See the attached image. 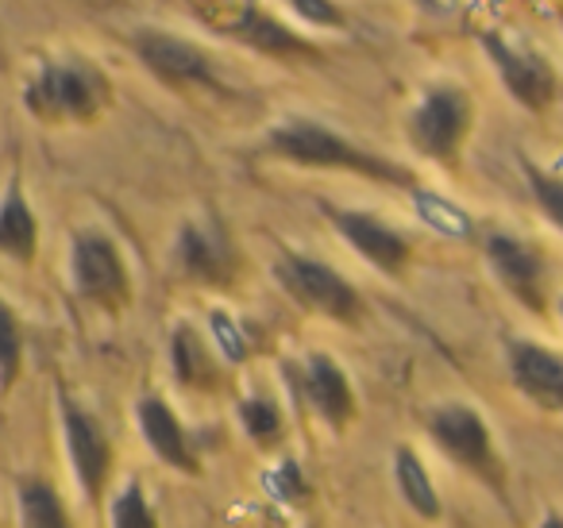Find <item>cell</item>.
<instances>
[{"label":"cell","instance_id":"obj_13","mask_svg":"<svg viewBox=\"0 0 563 528\" xmlns=\"http://www.w3.org/2000/svg\"><path fill=\"white\" fill-rule=\"evenodd\" d=\"M63 428H66V448H70V463L78 471L81 490L89 494V502L104 494V482H109L112 466V448L104 428L97 425L89 413H81L74 402H63Z\"/></svg>","mask_w":563,"mask_h":528},{"label":"cell","instance_id":"obj_14","mask_svg":"<svg viewBox=\"0 0 563 528\" xmlns=\"http://www.w3.org/2000/svg\"><path fill=\"white\" fill-rule=\"evenodd\" d=\"M135 420H140L143 440H147V448L158 455V463L174 466L178 474H201V459H197L178 413H174L163 397H143V402L135 405Z\"/></svg>","mask_w":563,"mask_h":528},{"label":"cell","instance_id":"obj_5","mask_svg":"<svg viewBox=\"0 0 563 528\" xmlns=\"http://www.w3.org/2000/svg\"><path fill=\"white\" fill-rule=\"evenodd\" d=\"M471 97L460 86H432L409 112V140L432 163H455L471 132Z\"/></svg>","mask_w":563,"mask_h":528},{"label":"cell","instance_id":"obj_10","mask_svg":"<svg viewBox=\"0 0 563 528\" xmlns=\"http://www.w3.org/2000/svg\"><path fill=\"white\" fill-rule=\"evenodd\" d=\"M486 263H490L494 278L517 297L529 312H544L548 309V294H544V258L532 243L517 240V235L494 232L486 240Z\"/></svg>","mask_w":563,"mask_h":528},{"label":"cell","instance_id":"obj_11","mask_svg":"<svg viewBox=\"0 0 563 528\" xmlns=\"http://www.w3.org/2000/svg\"><path fill=\"white\" fill-rule=\"evenodd\" d=\"M135 55L155 78L170 81V86H217L212 63L197 43L181 40V35L166 32H140L135 35Z\"/></svg>","mask_w":563,"mask_h":528},{"label":"cell","instance_id":"obj_6","mask_svg":"<svg viewBox=\"0 0 563 528\" xmlns=\"http://www.w3.org/2000/svg\"><path fill=\"white\" fill-rule=\"evenodd\" d=\"M282 371H286V382H294L301 402H306L332 432H344L355 420L360 402H355V389H352V382H347L344 366L332 355L313 351V355H306L301 363H286Z\"/></svg>","mask_w":563,"mask_h":528},{"label":"cell","instance_id":"obj_28","mask_svg":"<svg viewBox=\"0 0 563 528\" xmlns=\"http://www.w3.org/2000/svg\"><path fill=\"white\" fill-rule=\"evenodd\" d=\"M540 528H563V517L560 513H548V517L540 520Z\"/></svg>","mask_w":563,"mask_h":528},{"label":"cell","instance_id":"obj_15","mask_svg":"<svg viewBox=\"0 0 563 528\" xmlns=\"http://www.w3.org/2000/svg\"><path fill=\"white\" fill-rule=\"evenodd\" d=\"M178 263L194 282L224 286L232 278V243L220 228L186 224L178 235Z\"/></svg>","mask_w":563,"mask_h":528},{"label":"cell","instance_id":"obj_20","mask_svg":"<svg viewBox=\"0 0 563 528\" xmlns=\"http://www.w3.org/2000/svg\"><path fill=\"white\" fill-rule=\"evenodd\" d=\"M20 525L24 528H74L63 497L55 494L51 482H24L20 486Z\"/></svg>","mask_w":563,"mask_h":528},{"label":"cell","instance_id":"obj_25","mask_svg":"<svg viewBox=\"0 0 563 528\" xmlns=\"http://www.w3.org/2000/svg\"><path fill=\"white\" fill-rule=\"evenodd\" d=\"M212 332H217V343H220V351L228 355V363H243V359H247V340L240 336V328H235L232 317H224V312H212Z\"/></svg>","mask_w":563,"mask_h":528},{"label":"cell","instance_id":"obj_12","mask_svg":"<svg viewBox=\"0 0 563 528\" xmlns=\"http://www.w3.org/2000/svg\"><path fill=\"white\" fill-rule=\"evenodd\" d=\"M509 378L537 409L563 413V355L544 343H509Z\"/></svg>","mask_w":563,"mask_h":528},{"label":"cell","instance_id":"obj_29","mask_svg":"<svg viewBox=\"0 0 563 528\" xmlns=\"http://www.w3.org/2000/svg\"><path fill=\"white\" fill-rule=\"evenodd\" d=\"M266 528H282V525H278V520H266Z\"/></svg>","mask_w":563,"mask_h":528},{"label":"cell","instance_id":"obj_21","mask_svg":"<svg viewBox=\"0 0 563 528\" xmlns=\"http://www.w3.org/2000/svg\"><path fill=\"white\" fill-rule=\"evenodd\" d=\"M240 425L251 440L263 443V448H271V443L282 436V409L271 402V397H243L240 402Z\"/></svg>","mask_w":563,"mask_h":528},{"label":"cell","instance_id":"obj_8","mask_svg":"<svg viewBox=\"0 0 563 528\" xmlns=\"http://www.w3.org/2000/svg\"><path fill=\"white\" fill-rule=\"evenodd\" d=\"M483 51H486V58L494 63V70H498L501 86L514 94V101L521 105V109L544 112L548 105H552L555 74H552V66H548L544 58L514 47V43H509L506 35H498V32L483 35Z\"/></svg>","mask_w":563,"mask_h":528},{"label":"cell","instance_id":"obj_24","mask_svg":"<svg viewBox=\"0 0 563 528\" xmlns=\"http://www.w3.org/2000/svg\"><path fill=\"white\" fill-rule=\"evenodd\" d=\"M525 182H529V189H532V197H537L540 212H544V217L563 232V178H555V174H548V170H540V166L525 163Z\"/></svg>","mask_w":563,"mask_h":528},{"label":"cell","instance_id":"obj_9","mask_svg":"<svg viewBox=\"0 0 563 528\" xmlns=\"http://www.w3.org/2000/svg\"><path fill=\"white\" fill-rule=\"evenodd\" d=\"M324 212H329L332 228L344 235L347 248L360 251L375 271L398 278V274L409 266L413 248H409V240L398 232V228H390L386 220L371 217V212H360V209H324Z\"/></svg>","mask_w":563,"mask_h":528},{"label":"cell","instance_id":"obj_17","mask_svg":"<svg viewBox=\"0 0 563 528\" xmlns=\"http://www.w3.org/2000/svg\"><path fill=\"white\" fill-rule=\"evenodd\" d=\"M35 248H40V224L27 205L20 182H9L4 201H0V255L16 258V263H32Z\"/></svg>","mask_w":563,"mask_h":528},{"label":"cell","instance_id":"obj_3","mask_svg":"<svg viewBox=\"0 0 563 528\" xmlns=\"http://www.w3.org/2000/svg\"><path fill=\"white\" fill-rule=\"evenodd\" d=\"M282 289L294 297L298 305H306L309 312H321V317L336 320V324H360L363 320V297L344 274H336L321 258L298 255V251H286L274 266Z\"/></svg>","mask_w":563,"mask_h":528},{"label":"cell","instance_id":"obj_23","mask_svg":"<svg viewBox=\"0 0 563 528\" xmlns=\"http://www.w3.org/2000/svg\"><path fill=\"white\" fill-rule=\"evenodd\" d=\"M20 363H24V332H20L16 312L0 297V382H4V386L16 382Z\"/></svg>","mask_w":563,"mask_h":528},{"label":"cell","instance_id":"obj_2","mask_svg":"<svg viewBox=\"0 0 563 528\" xmlns=\"http://www.w3.org/2000/svg\"><path fill=\"white\" fill-rule=\"evenodd\" d=\"M432 443L452 459L455 466H463L467 474H475L483 486H490L498 497H506V463H501L498 448H494V432L483 420V413L467 402H444L429 413L424 420Z\"/></svg>","mask_w":563,"mask_h":528},{"label":"cell","instance_id":"obj_1","mask_svg":"<svg viewBox=\"0 0 563 528\" xmlns=\"http://www.w3.org/2000/svg\"><path fill=\"white\" fill-rule=\"evenodd\" d=\"M266 151L286 163L298 166H317V170H352L363 174L371 182H386V186H413V174L406 166L378 158L371 151L355 147L352 140H344L332 128L317 124V120H286V124L271 128L266 135Z\"/></svg>","mask_w":563,"mask_h":528},{"label":"cell","instance_id":"obj_18","mask_svg":"<svg viewBox=\"0 0 563 528\" xmlns=\"http://www.w3.org/2000/svg\"><path fill=\"white\" fill-rule=\"evenodd\" d=\"M394 479H398L401 502H406L409 509L417 513V517L440 520L444 505H440V494H437V486H432L429 471H424L421 455H417V451L409 448V443H401V448L394 451Z\"/></svg>","mask_w":563,"mask_h":528},{"label":"cell","instance_id":"obj_16","mask_svg":"<svg viewBox=\"0 0 563 528\" xmlns=\"http://www.w3.org/2000/svg\"><path fill=\"white\" fill-rule=\"evenodd\" d=\"M228 35L240 43H247L251 51H258V55H317L313 43H306L301 35H294L290 28H282L278 20L271 16V12L255 9V4H247V9L240 12V20L235 24H228Z\"/></svg>","mask_w":563,"mask_h":528},{"label":"cell","instance_id":"obj_22","mask_svg":"<svg viewBox=\"0 0 563 528\" xmlns=\"http://www.w3.org/2000/svg\"><path fill=\"white\" fill-rule=\"evenodd\" d=\"M109 517H112V528H158L155 509L147 505V494H143V486L135 479L112 497Z\"/></svg>","mask_w":563,"mask_h":528},{"label":"cell","instance_id":"obj_7","mask_svg":"<svg viewBox=\"0 0 563 528\" xmlns=\"http://www.w3.org/2000/svg\"><path fill=\"white\" fill-rule=\"evenodd\" d=\"M70 271L74 286L86 301L109 305V309L128 301V266L109 235L81 232L70 251Z\"/></svg>","mask_w":563,"mask_h":528},{"label":"cell","instance_id":"obj_4","mask_svg":"<svg viewBox=\"0 0 563 528\" xmlns=\"http://www.w3.org/2000/svg\"><path fill=\"white\" fill-rule=\"evenodd\" d=\"M109 101V86L93 66L51 63L24 89V105L43 120H89Z\"/></svg>","mask_w":563,"mask_h":528},{"label":"cell","instance_id":"obj_19","mask_svg":"<svg viewBox=\"0 0 563 528\" xmlns=\"http://www.w3.org/2000/svg\"><path fill=\"white\" fill-rule=\"evenodd\" d=\"M170 355H174V374H178L181 386H197V389L217 386V363H212L209 348H205L201 336H197L189 324L174 328Z\"/></svg>","mask_w":563,"mask_h":528},{"label":"cell","instance_id":"obj_30","mask_svg":"<svg viewBox=\"0 0 563 528\" xmlns=\"http://www.w3.org/2000/svg\"><path fill=\"white\" fill-rule=\"evenodd\" d=\"M560 317H563V301H560Z\"/></svg>","mask_w":563,"mask_h":528},{"label":"cell","instance_id":"obj_27","mask_svg":"<svg viewBox=\"0 0 563 528\" xmlns=\"http://www.w3.org/2000/svg\"><path fill=\"white\" fill-rule=\"evenodd\" d=\"M417 4H421V9H429V12H452L460 0H417Z\"/></svg>","mask_w":563,"mask_h":528},{"label":"cell","instance_id":"obj_26","mask_svg":"<svg viewBox=\"0 0 563 528\" xmlns=\"http://www.w3.org/2000/svg\"><path fill=\"white\" fill-rule=\"evenodd\" d=\"M294 12H298L301 20H309V24L317 28H344V12L332 4V0H290Z\"/></svg>","mask_w":563,"mask_h":528}]
</instances>
